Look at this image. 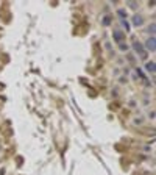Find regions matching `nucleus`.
<instances>
[{
    "label": "nucleus",
    "mask_w": 156,
    "mask_h": 175,
    "mask_svg": "<svg viewBox=\"0 0 156 175\" xmlns=\"http://www.w3.org/2000/svg\"><path fill=\"white\" fill-rule=\"evenodd\" d=\"M109 21H111V19H109V16H106V17L103 19V24H105V25H108V24H109Z\"/></svg>",
    "instance_id": "obj_6"
},
{
    "label": "nucleus",
    "mask_w": 156,
    "mask_h": 175,
    "mask_svg": "<svg viewBox=\"0 0 156 175\" xmlns=\"http://www.w3.org/2000/svg\"><path fill=\"white\" fill-rule=\"evenodd\" d=\"M147 49H148L150 52H155V50H156V41H155V36H151V38L147 41Z\"/></svg>",
    "instance_id": "obj_2"
},
{
    "label": "nucleus",
    "mask_w": 156,
    "mask_h": 175,
    "mask_svg": "<svg viewBox=\"0 0 156 175\" xmlns=\"http://www.w3.org/2000/svg\"><path fill=\"white\" fill-rule=\"evenodd\" d=\"M119 14H120L122 17H123V16H127V14H125V11H123V9H119Z\"/></svg>",
    "instance_id": "obj_8"
},
{
    "label": "nucleus",
    "mask_w": 156,
    "mask_h": 175,
    "mask_svg": "<svg viewBox=\"0 0 156 175\" xmlns=\"http://www.w3.org/2000/svg\"><path fill=\"white\" fill-rule=\"evenodd\" d=\"M112 35H114V38H116V41H117V42H122V41L125 39V35H123V33H122L119 28H116L114 31H112Z\"/></svg>",
    "instance_id": "obj_1"
},
{
    "label": "nucleus",
    "mask_w": 156,
    "mask_h": 175,
    "mask_svg": "<svg viewBox=\"0 0 156 175\" xmlns=\"http://www.w3.org/2000/svg\"><path fill=\"white\" fill-rule=\"evenodd\" d=\"M133 49H134V50L137 52V53H141L142 57H145V52H144V47H142V44H141V42H134V44H133Z\"/></svg>",
    "instance_id": "obj_3"
},
{
    "label": "nucleus",
    "mask_w": 156,
    "mask_h": 175,
    "mask_svg": "<svg viewBox=\"0 0 156 175\" xmlns=\"http://www.w3.org/2000/svg\"><path fill=\"white\" fill-rule=\"evenodd\" d=\"M133 24H134L136 27L142 25V24H144V17H142V16H139V14H136L134 17H133Z\"/></svg>",
    "instance_id": "obj_4"
},
{
    "label": "nucleus",
    "mask_w": 156,
    "mask_h": 175,
    "mask_svg": "<svg viewBox=\"0 0 156 175\" xmlns=\"http://www.w3.org/2000/svg\"><path fill=\"white\" fill-rule=\"evenodd\" d=\"M148 31H150V33H151V35H153V33H155V24H153V25H151V27H150V28H148Z\"/></svg>",
    "instance_id": "obj_7"
},
{
    "label": "nucleus",
    "mask_w": 156,
    "mask_h": 175,
    "mask_svg": "<svg viewBox=\"0 0 156 175\" xmlns=\"http://www.w3.org/2000/svg\"><path fill=\"white\" fill-rule=\"evenodd\" d=\"M145 69H147V71H150L151 74H155V63L153 61L147 63V64H145Z\"/></svg>",
    "instance_id": "obj_5"
}]
</instances>
